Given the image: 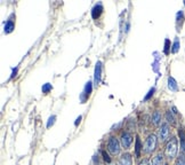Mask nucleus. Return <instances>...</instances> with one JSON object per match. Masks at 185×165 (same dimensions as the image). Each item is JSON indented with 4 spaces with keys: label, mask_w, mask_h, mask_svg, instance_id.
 Masks as SVG:
<instances>
[{
    "label": "nucleus",
    "mask_w": 185,
    "mask_h": 165,
    "mask_svg": "<svg viewBox=\"0 0 185 165\" xmlns=\"http://www.w3.org/2000/svg\"><path fill=\"white\" fill-rule=\"evenodd\" d=\"M168 87H169V89H170V91H173V92L178 91V85H177L176 80H175L171 76H169V77H168Z\"/></svg>",
    "instance_id": "nucleus-11"
},
{
    "label": "nucleus",
    "mask_w": 185,
    "mask_h": 165,
    "mask_svg": "<svg viewBox=\"0 0 185 165\" xmlns=\"http://www.w3.org/2000/svg\"><path fill=\"white\" fill-rule=\"evenodd\" d=\"M103 13V6L101 2H98V4H96V5L92 7V19H98L99 16H101V14Z\"/></svg>",
    "instance_id": "nucleus-7"
},
{
    "label": "nucleus",
    "mask_w": 185,
    "mask_h": 165,
    "mask_svg": "<svg viewBox=\"0 0 185 165\" xmlns=\"http://www.w3.org/2000/svg\"><path fill=\"white\" fill-rule=\"evenodd\" d=\"M101 73H102V63L97 62L95 67V73H94V85L95 86H97L101 82V76H102Z\"/></svg>",
    "instance_id": "nucleus-6"
},
{
    "label": "nucleus",
    "mask_w": 185,
    "mask_h": 165,
    "mask_svg": "<svg viewBox=\"0 0 185 165\" xmlns=\"http://www.w3.org/2000/svg\"><path fill=\"white\" fill-rule=\"evenodd\" d=\"M184 5H185V1H184Z\"/></svg>",
    "instance_id": "nucleus-28"
},
{
    "label": "nucleus",
    "mask_w": 185,
    "mask_h": 165,
    "mask_svg": "<svg viewBox=\"0 0 185 165\" xmlns=\"http://www.w3.org/2000/svg\"><path fill=\"white\" fill-rule=\"evenodd\" d=\"M161 118H162L161 113H160L159 110H155L153 115H152V122H153L154 125H159L160 122H161Z\"/></svg>",
    "instance_id": "nucleus-13"
},
{
    "label": "nucleus",
    "mask_w": 185,
    "mask_h": 165,
    "mask_svg": "<svg viewBox=\"0 0 185 165\" xmlns=\"http://www.w3.org/2000/svg\"><path fill=\"white\" fill-rule=\"evenodd\" d=\"M157 143H158V138L155 134H150L148 136V139L145 141V144H144V150L145 153L148 154H151L153 153L155 148H157Z\"/></svg>",
    "instance_id": "nucleus-2"
},
{
    "label": "nucleus",
    "mask_w": 185,
    "mask_h": 165,
    "mask_svg": "<svg viewBox=\"0 0 185 165\" xmlns=\"http://www.w3.org/2000/svg\"><path fill=\"white\" fill-rule=\"evenodd\" d=\"M175 165H185V156L184 155H180V157L177 158Z\"/></svg>",
    "instance_id": "nucleus-21"
},
{
    "label": "nucleus",
    "mask_w": 185,
    "mask_h": 165,
    "mask_svg": "<svg viewBox=\"0 0 185 165\" xmlns=\"http://www.w3.org/2000/svg\"><path fill=\"white\" fill-rule=\"evenodd\" d=\"M55 120H56V116H51V117H49V119H48V123H47V127L49 129L50 126H53V125H54V123H55Z\"/></svg>",
    "instance_id": "nucleus-22"
},
{
    "label": "nucleus",
    "mask_w": 185,
    "mask_h": 165,
    "mask_svg": "<svg viewBox=\"0 0 185 165\" xmlns=\"http://www.w3.org/2000/svg\"><path fill=\"white\" fill-rule=\"evenodd\" d=\"M14 29H15V23H14V21L9 19L5 24V33H10V32H13Z\"/></svg>",
    "instance_id": "nucleus-12"
},
{
    "label": "nucleus",
    "mask_w": 185,
    "mask_h": 165,
    "mask_svg": "<svg viewBox=\"0 0 185 165\" xmlns=\"http://www.w3.org/2000/svg\"><path fill=\"white\" fill-rule=\"evenodd\" d=\"M92 82H88L85 86V89H83V94H82V101H85V99H88L90 93H92Z\"/></svg>",
    "instance_id": "nucleus-9"
},
{
    "label": "nucleus",
    "mask_w": 185,
    "mask_h": 165,
    "mask_svg": "<svg viewBox=\"0 0 185 165\" xmlns=\"http://www.w3.org/2000/svg\"><path fill=\"white\" fill-rule=\"evenodd\" d=\"M164 164V155L158 154L152 158V165H162Z\"/></svg>",
    "instance_id": "nucleus-14"
},
{
    "label": "nucleus",
    "mask_w": 185,
    "mask_h": 165,
    "mask_svg": "<svg viewBox=\"0 0 185 165\" xmlns=\"http://www.w3.org/2000/svg\"><path fill=\"white\" fill-rule=\"evenodd\" d=\"M120 142H121V146H122L125 149H128L129 147L131 146V143H133V136H131V134L128 133V132L122 133L121 134Z\"/></svg>",
    "instance_id": "nucleus-5"
},
{
    "label": "nucleus",
    "mask_w": 185,
    "mask_h": 165,
    "mask_svg": "<svg viewBox=\"0 0 185 165\" xmlns=\"http://www.w3.org/2000/svg\"><path fill=\"white\" fill-rule=\"evenodd\" d=\"M81 118H82L81 116H79V117H78V118H77V120H76V126H77L78 124L80 123V120H81Z\"/></svg>",
    "instance_id": "nucleus-26"
},
{
    "label": "nucleus",
    "mask_w": 185,
    "mask_h": 165,
    "mask_svg": "<svg viewBox=\"0 0 185 165\" xmlns=\"http://www.w3.org/2000/svg\"><path fill=\"white\" fill-rule=\"evenodd\" d=\"M170 135V127L167 123H164L161 126H160L159 130V140L161 142H164L167 141V139L169 138Z\"/></svg>",
    "instance_id": "nucleus-4"
},
{
    "label": "nucleus",
    "mask_w": 185,
    "mask_h": 165,
    "mask_svg": "<svg viewBox=\"0 0 185 165\" xmlns=\"http://www.w3.org/2000/svg\"><path fill=\"white\" fill-rule=\"evenodd\" d=\"M108 149L112 155H118L120 153V143L115 136H110L108 141Z\"/></svg>",
    "instance_id": "nucleus-3"
},
{
    "label": "nucleus",
    "mask_w": 185,
    "mask_h": 165,
    "mask_svg": "<svg viewBox=\"0 0 185 165\" xmlns=\"http://www.w3.org/2000/svg\"><path fill=\"white\" fill-rule=\"evenodd\" d=\"M51 88H53V86H51V84H49V82H46L44 86H42V93H45V94H47V93H49L51 91Z\"/></svg>",
    "instance_id": "nucleus-20"
},
{
    "label": "nucleus",
    "mask_w": 185,
    "mask_h": 165,
    "mask_svg": "<svg viewBox=\"0 0 185 165\" xmlns=\"http://www.w3.org/2000/svg\"><path fill=\"white\" fill-rule=\"evenodd\" d=\"M16 71H17V69H15V70H13V73H11V78L14 77V76H15L16 75Z\"/></svg>",
    "instance_id": "nucleus-27"
},
{
    "label": "nucleus",
    "mask_w": 185,
    "mask_h": 165,
    "mask_svg": "<svg viewBox=\"0 0 185 165\" xmlns=\"http://www.w3.org/2000/svg\"><path fill=\"white\" fill-rule=\"evenodd\" d=\"M154 91H155V88H154V87H152V88H151V89H150V91H149V94H148V95H146V96L144 98V101H148V100H149V99L151 98L152 95H153Z\"/></svg>",
    "instance_id": "nucleus-23"
},
{
    "label": "nucleus",
    "mask_w": 185,
    "mask_h": 165,
    "mask_svg": "<svg viewBox=\"0 0 185 165\" xmlns=\"http://www.w3.org/2000/svg\"><path fill=\"white\" fill-rule=\"evenodd\" d=\"M139 165H150V160L148 158H144L143 160H141Z\"/></svg>",
    "instance_id": "nucleus-25"
},
{
    "label": "nucleus",
    "mask_w": 185,
    "mask_h": 165,
    "mask_svg": "<svg viewBox=\"0 0 185 165\" xmlns=\"http://www.w3.org/2000/svg\"><path fill=\"white\" fill-rule=\"evenodd\" d=\"M166 119H167V122L170 124L175 123V118H174V116H173V113H171L170 110H168V111L166 113Z\"/></svg>",
    "instance_id": "nucleus-18"
},
{
    "label": "nucleus",
    "mask_w": 185,
    "mask_h": 165,
    "mask_svg": "<svg viewBox=\"0 0 185 165\" xmlns=\"http://www.w3.org/2000/svg\"><path fill=\"white\" fill-rule=\"evenodd\" d=\"M141 148H142V146H141V140H139V138L137 136V139H136V144H135V153H136V156H137V157L141 156Z\"/></svg>",
    "instance_id": "nucleus-17"
},
{
    "label": "nucleus",
    "mask_w": 185,
    "mask_h": 165,
    "mask_svg": "<svg viewBox=\"0 0 185 165\" xmlns=\"http://www.w3.org/2000/svg\"><path fill=\"white\" fill-rule=\"evenodd\" d=\"M102 155H103V158H104V160H105V162H108V163H110V162H111V158L109 157V155L106 154L104 150L102 151Z\"/></svg>",
    "instance_id": "nucleus-24"
},
{
    "label": "nucleus",
    "mask_w": 185,
    "mask_h": 165,
    "mask_svg": "<svg viewBox=\"0 0 185 165\" xmlns=\"http://www.w3.org/2000/svg\"><path fill=\"white\" fill-rule=\"evenodd\" d=\"M178 133H180V147H182V151L185 153V133L182 129H180Z\"/></svg>",
    "instance_id": "nucleus-15"
},
{
    "label": "nucleus",
    "mask_w": 185,
    "mask_h": 165,
    "mask_svg": "<svg viewBox=\"0 0 185 165\" xmlns=\"http://www.w3.org/2000/svg\"><path fill=\"white\" fill-rule=\"evenodd\" d=\"M169 51H170V40L169 39H166L164 40V53L166 55L169 54Z\"/></svg>",
    "instance_id": "nucleus-19"
},
{
    "label": "nucleus",
    "mask_w": 185,
    "mask_h": 165,
    "mask_svg": "<svg viewBox=\"0 0 185 165\" xmlns=\"http://www.w3.org/2000/svg\"><path fill=\"white\" fill-rule=\"evenodd\" d=\"M177 149H178V142H177V139L175 136H173V138H170L169 141L166 144L164 154L169 160H173L177 155Z\"/></svg>",
    "instance_id": "nucleus-1"
},
{
    "label": "nucleus",
    "mask_w": 185,
    "mask_h": 165,
    "mask_svg": "<svg viewBox=\"0 0 185 165\" xmlns=\"http://www.w3.org/2000/svg\"><path fill=\"white\" fill-rule=\"evenodd\" d=\"M120 165H131L133 163V158H131V155L130 154H123L120 160H119Z\"/></svg>",
    "instance_id": "nucleus-8"
},
{
    "label": "nucleus",
    "mask_w": 185,
    "mask_h": 165,
    "mask_svg": "<svg viewBox=\"0 0 185 165\" xmlns=\"http://www.w3.org/2000/svg\"><path fill=\"white\" fill-rule=\"evenodd\" d=\"M180 39H178V38H176V39H175V41H174V44H173V45H171V53H173V54H176V53H177V52L180 51Z\"/></svg>",
    "instance_id": "nucleus-16"
},
{
    "label": "nucleus",
    "mask_w": 185,
    "mask_h": 165,
    "mask_svg": "<svg viewBox=\"0 0 185 165\" xmlns=\"http://www.w3.org/2000/svg\"><path fill=\"white\" fill-rule=\"evenodd\" d=\"M183 22H184V13L180 10L176 15V26H177V30L178 31L180 30V28L183 25Z\"/></svg>",
    "instance_id": "nucleus-10"
}]
</instances>
